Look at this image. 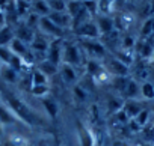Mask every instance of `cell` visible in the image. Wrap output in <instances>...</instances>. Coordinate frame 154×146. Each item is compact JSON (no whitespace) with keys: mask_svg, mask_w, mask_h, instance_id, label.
Masks as SVG:
<instances>
[{"mask_svg":"<svg viewBox=\"0 0 154 146\" xmlns=\"http://www.w3.org/2000/svg\"><path fill=\"white\" fill-rule=\"evenodd\" d=\"M98 2V12L101 15H107L112 12L113 9V3L110 2V0H97Z\"/></svg>","mask_w":154,"mask_h":146,"instance_id":"cell-30","label":"cell"},{"mask_svg":"<svg viewBox=\"0 0 154 146\" xmlns=\"http://www.w3.org/2000/svg\"><path fill=\"white\" fill-rule=\"evenodd\" d=\"M110 2H112V3H115V2H116V0H110Z\"/></svg>","mask_w":154,"mask_h":146,"instance_id":"cell-49","label":"cell"},{"mask_svg":"<svg viewBox=\"0 0 154 146\" xmlns=\"http://www.w3.org/2000/svg\"><path fill=\"white\" fill-rule=\"evenodd\" d=\"M48 45H50V42L44 38V36H35L33 38V41L30 42V47H32V51H35V53H47V50H48Z\"/></svg>","mask_w":154,"mask_h":146,"instance_id":"cell-17","label":"cell"},{"mask_svg":"<svg viewBox=\"0 0 154 146\" xmlns=\"http://www.w3.org/2000/svg\"><path fill=\"white\" fill-rule=\"evenodd\" d=\"M115 56H116L115 59H118L119 62H122V63H124V65H127V66H130V65L133 63V54H131L130 51L122 50V51H118Z\"/></svg>","mask_w":154,"mask_h":146,"instance_id":"cell-32","label":"cell"},{"mask_svg":"<svg viewBox=\"0 0 154 146\" xmlns=\"http://www.w3.org/2000/svg\"><path fill=\"white\" fill-rule=\"evenodd\" d=\"M14 6H15V12L18 17H26L29 15V9H30V3L27 0H15L14 2Z\"/></svg>","mask_w":154,"mask_h":146,"instance_id":"cell-23","label":"cell"},{"mask_svg":"<svg viewBox=\"0 0 154 146\" xmlns=\"http://www.w3.org/2000/svg\"><path fill=\"white\" fill-rule=\"evenodd\" d=\"M127 82H128V77H115L113 86H115V89H118L122 94L124 89H125V86H127Z\"/></svg>","mask_w":154,"mask_h":146,"instance_id":"cell-37","label":"cell"},{"mask_svg":"<svg viewBox=\"0 0 154 146\" xmlns=\"http://www.w3.org/2000/svg\"><path fill=\"white\" fill-rule=\"evenodd\" d=\"M122 95L127 97V98H130V100H133V98H136L137 95H140V88L137 86V83H136L133 79H128L127 86H125Z\"/></svg>","mask_w":154,"mask_h":146,"instance_id":"cell-19","label":"cell"},{"mask_svg":"<svg viewBox=\"0 0 154 146\" xmlns=\"http://www.w3.org/2000/svg\"><path fill=\"white\" fill-rule=\"evenodd\" d=\"M62 51H63V39H53L47 50V60L56 66L62 65Z\"/></svg>","mask_w":154,"mask_h":146,"instance_id":"cell-6","label":"cell"},{"mask_svg":"<svg viewBox=\"0 0 154 146\" xmlns=\"http://www.w3.org/2000/svg\"><path fill=\"white\" fill-rule=\"evenodd\" d=\"M152 145H154V143H152Z\"/></svg>","mask_w":154,"mask_h":146,"instance_id":"cell-54","label":"cell"},{"mask_svg":"<svg viewBox=\"0 0 154 146\" xmlns=\"http://www.w3.org/2000/svg\"><path fill=\"white\" fill-rule=\"evenodd\" d=\"M83 6L86 8L88 14L91 17H97L98 15V2L97 0H86V2H82Z\"/></svg>","mask_w":154,"mask_h":146,"instance_id":"cell-31","label":"cell"},{"mask_svg":"<svg viewBox=\"0 0 154 146\" xmlns=\"http://www.w3.org/2000/svg\"><path fill=\"white\" fill-rule=\"evenodd\" d=\"M18 76H20V72H17L9 65H2V68H0V77L6 83H15L18 80Z\"/></svg>","mask_w":154,"mask_h":146,"instance_id":"cell-16","label":"cell"},{"mask_svg":"<svg viewBox=\"0 0 154 146\" xmlns=\"http://www.w3.org/2000/svg\"><path fill=\"white\" fill-rule=\"evenodd\" d=\"M74 33L79 38H82V39H98L101 36L100 30H98V26H97V23L94 20H88L82 26L74 29Z\"/></svg>","mask_w":154,"mask_h":146,"instance_id":"cell-3","label":"cell"},{"mask_svg":"<svg viewBox=\"0 0 154 146\" xmlns=\"http://www.w3.org/2000/svg\"><path fill=\"white\" fill-rule=\"evenodd\" d=\"M15 38H18L20 41H23L24 44L26 42H32L33 41V38H35V33H33V30L29 27V26H21V27H18L17 30H15Z\"/></svg>","mask_w":154,"mask_h":146,"instance_id":"cell-18","label":"cell"},{"mask_svg":"<svg viewBox=\"0 0 154 146\" xmlns=\"http://www.w3.org/2000/svg\"><path fill=\"white\" fill-rule=\"evenodd\" d=\"M101 68H103V66L100 65L98 60H89V62H86V72H88L89 76H92V77L97 74Z\"/></svg>","mask_w":154,"mask_h":146,"instance_id":"cell-36","label":"cell"},{"mask_svg":"<svg viewBox=\"0 0 154 146\" xmlns=\"http://www.w3.org/2000/svg\"><path fill=\"white\" fill-rule=\"evenodd\" d=\"M27 146H33V145H27Z\"/></svg>","mask_w":154,"mask_h":146,"instance_id":"cell-50","label":"cell"},{"mask_svg":"<svg viewBox=\"0 0 154 146\" xmlns=\"http://www.w3.org/2000/svg\"><path fill=\"white\" fill-rule=\"evenodd\" d=\"M115 119L118 121V122H121V124H128V116L124 113V110H119L118 113H115Z\"/></svg>","mask_w":154,"mask_h":146,"instance_id":"cell-41","label":"cell"},{"mask_svg":"<svg viewBox=\"0 0 154 146\" xmlns=\"http://www.w3.org/2000/svg\"><path fill=\"white\" fill-rule=\"evenodd\" d=\"M18 122L20 119L11 112V109L3 101H0V127H9Z\"/></svg>","mask_w":154,"mask_h":146,"instance_id":"cell-8","label":"cell"},{"mask_svg":"<svg viewBox=\"0 0 154 146\" xmlns=\"http://www.w3.org/2000/svg\"><path fill=\"white\" fill-rule=\"evenodd\" d=\"M14 38H15V32L12 30V27L8 24L2 26V29H0V47H9Z\"/></svg>","mask_w":154,"mask_h":146,"instance_id":"cell-15","label":"cell"},{"mask_svg":"<svg viewBox=\"0 0 154 146\" xmlns=\"http://www.w3.org/2000/svg\"><path fill=\"white\" fill-rule=\"evenodd\" d=\"M134 38L133 36H124L122 38V50H125V51H130L133 47H134Z\"/></svg>","mask_w":154,"mask_h":146,"instance_id":"cell-39","label":"cell"},{"mask_svg":"<svg viewBox=\"0 0 154 146\" xmlns=\"http://www.w3.org/2000/svg\"><path fill=\"white\" fill-rule=\"evenodd\" d=\"M33 11L39 17H47L51 12L50 6H48V3L45 2V0H35V2H33Z\"/></svg>","mask_w":154,"mask_h":146,"instance_id":"cell-22","label":"cell"},{"mask_svg":"<svg viewBox=\"0 0 154 146\" xmlns=\"http://www.w3.org/2000/svg\"><path fill=\"white\" fill-rule=\"evenodd\" d=\"M56 26H59L60 29H65L68 26H71V17L66 12H50L47 15Z\"/></svg>","mask_w":154,"mask_h":146,"instance_id":"cell-12","label":"cell"},{"mask_svg":"<svg viewBox=\"0 0 154 146\" xmlns=\"http://www.w3.org/2000/svg\"><path fill=\"white\" fill-rule=\"evenodd\" d=\"M12 56L14 53L11 51L9 47H0V62H2V65H9Z\"/></svg>","mask_w":154,"mask_h":146,"instance_id":"cell-29","label":"cell"},{"mask_svg":"<svg viewBox=\"0 0 154 146\" xmlns=\"http://www.w3.org/2000/svg\"><path fill=\"white\" fill-rule=\"evenodd\" d=\"M140 33H142V36H145V38L149 36V35H152V18H148V20L145 21V24H143Z\"/></svg>","mask_w":154,"mask_h":146,"instance_id":"cell-38","label":"cell"},{"mask_svg":"<svg viewBox=\"0 0 154 146\" xmlns=\"http://www.w3.org/2000/svg\"><path fill=\"white\" fill-rule=\"evenodd\" d=\"M128 127H130V131H131V133H139V131H142V128L139 127V124H137L134 119H130V121H128Z\"/></svg>","mask_w":154,"mask_h":146,"instance_id":"cell-42","label":"cell"},{"mask_svg":"<svg viewBox=\"0 0 154 146\" xmlns=\"http://www.w3.org/2000/svg\"><path fill=\"white\" fill-rule=\"evenodd\" d=\"M77 2H86V0H77Z\"/></svg>","mask_w":154,"mask_h":146,"instance_id":"cell-48","label":"cell"},{"mask_svg":"<svg viewBox=\"0 0 154 146\" xmlns=\"http://www.w3.org/2000/svg\"><path fill=\"white\" fill-rule=\"evenodd\" d=\"M77 128V137H79L80 146H95V134L92 133L91 128H88L82 121L75 122Z\"/></svg>","mask_w":154,"mask_h":146,"instance_id":"cell-5","label":"cell"},{"mask_svg":"<svg viewBox=\"0 0 154 146\" xmlns=\"http://www.w3.org/2000/svg\"><path fill=\"white\" fill-rule=\"evenodd\" d=\"M0 97H2V101L11 109V112L24 125H27V127H44L45 125V121L36 112H33L21 98H18L15 94H12L11 91L2 89L0 91Z\"/></svg>","mask_w":154,"mask_h":146,"instance_id":"cell-1","label":"cell"},{"mask_svg":"<svg viewBox=\"0 0 154 146\" xmlns=\"http://www.w3.org/2000/svg\"><path fill=\"white\" fill-rule=\"evenodd\" d=\"M152 112H154V109H152Z\"/></svg>","mask_w":154,"mask_h":146,"instance_id":"cell-53","label":"cell"},{"mask_svg":"<svg viewBox=\"0 0 154 146\" xmlns=\"http://www.w3.org/2000/svg\"><path fill=\"white\" fill-rule=\"evenodd\" d=\"M59 71H60V76H62V79H63V82H65L66 85H72V83L77 82L75 69H74L71 65H68V63H62V65L59 66Z\"/></svg>","mask_w":154,"mask_h":146,"instance_id":"cell-11","label":"cell"},{"mask_svg":"<svg viewBox=\"0 0 154 146\" xmlns=\"http://www.w3.org/2000/svg\"><path fill=\"white\" fill-rule=\"evenodd\" d=\"M107 106H109V112H110V113H118L119 110H122L124 101H121V100H118V98H110L109 103H107Z\"/></svg>","mask_w":154,"mask_h":146,"instance_id":"cell-34","label":"cell"},{"mask_svg":"<svg viewBox=\"0 0 154 146\" xmlns=\"http://www.w3.org/2000/svg\"><path fill=\"white\" fill-rule=\"evenodd\" d=\"M139 53H140V56L142 57H149L151 59V56H152V51H154V45H151L148 41H142L140 44H139V50H137Z\"/></svg>","mask_w":154,"mask_h":146,"instance_id":"cell-26","label":"cell"},{"mask_svg":"<svg viewBox=\"0 0 154 146\" xmlns=\"http://www.w3.org/2000/svg\"><path fill=\"white\" fill-rule=\"evenodd\" d=\"M151 12L154 14V0H152V3H151Z\"/></svg>","mask_w":154,"mask_h":146,"instance_id":"cell-45","label":"cell"},{"mask_svg":"<svg viewBox=\"0 0 154 146\" xmlns=\"http://www.w3.org/2000/svg\"><path fill=\"white\" fill-rule=\"evenodd\" d=\"M45 2H48V0H45Z\"/></svg>","mask_w":154,"mask_h":146,"instance_id":"cell-51","label":"cell"},{"mask_svg":"<svg viewBox=\"0 0 154 146\" xmlns=\"http://www.w3.org/2000/svg\"><path fill=\"white\" fill-rule=\"evenodd\" d=\"M134 121L139 124V127H140V128H143L145 125H148V121H149V110L142 109V112L134 118Z\"/></svg>","mask_w":154,"mask_h":146,"instance_id":"cell-35","label":"cell"},{"mask_svg":"<svg viewBox=\"0 0 154 146\" xmlns=\"http://www.w3.org/2000/svg\"><path fill=\"white\" fill-rule=\"evenodd\" d=\"M38 69H39L41 72H44V74H45L47 77H53V76L56 74V72H57L59 66H56V65H53L51 62H48L47 59H44V60H41V62H39Z\"/></svg>","mask_w":154,"mask_h":146,"instance_id":"cell-20","label":"cell"},{"mask_svg":"<svg viewBox=\"0 0 154 146\" xmlns=\"http://www.w3.org/2000/svg\"><path fill=\"white\" fill-rule=\"evenodd\" d=\"M48 6L51 12H66V2L65 0H48Z\"/></svg>","mask_w":154,"mask_h":146,"instance_id":"cell-25","label":"cell"},{"mask_svg":"<svg viewBox=\"0 0 154 146\" xmlns=\"http://www.w3.org/2000/svg\"><path fill=\"white\" fill-rule=\"evenodd\" d=\"M137 146H154L152 143H142V145H137Z\"/></svg>","mask_w":154,"mask_h":146,"instance_id":"cell-44","label":"cell"},{"mask_svg":"<svg viewBox=\"0 0 154 146\" xmlns=\"http://www.w3.org/2000/svg\"><path fill=\"white\" fill-rule=\"evenodd\" d=\"M0 26H5V14L2 9H0Z\"/></svg>","mask_w":154,"mask_h":146,"instance_id":"cell-43","label":"cell"},{"mask_svg":"<svg viewBox=\"0 0 154 146\" xmlns=\"http://www.w3.org/2000/svg\"><path fill=\"white\" fill-rule=\"evenodd\" d=\"M112 76L115 77H127L128 76V66L119 62L118 59H112L109 62V69H107Z\"/></svg>","mask_w":154,"mask_h":146,"instance_id":"cell-10","label":"cell"},{"mask_svg":"<svg viewBox=\"0 0 154 146\" xmlns=\"http://www.w3.org/2000/svg\"><path fill=\"white\" fill-rule=\"evenodd\" d=\"M140 95L143 97V100H154V85L149 83V82H145L142 83L140 86Z\"/></svg>","mask_w":154,"mask_h":146,"instance_id":"cell-24","label":"cell"},{"mask_svg":"<svg viewBox=\"0 0 154 146\" xmlns=\"http://www.w3.org/2000/svg\"><path fill=\"white\" fill-rule=\"evenodd\" d=\"M41 103H42V106H44L47 115L50 116V119L54 121V119L57 118V115H59V104H57V101H56L54 98H51V97L47 95V97L41 98Z\"/></svg>","mask_w":154,"mask_h":146,"instance_id":"cell-9","label":"cell"},{"mask_svg":"<svg viewBox=\"0 0 154 146\" xmlns=\"http://www.w3.org/2000/svg\"><path fill=\"white\" fill-rule=\"evenodd\" d=\"M38 26H39V29L44 35L53 36V39H62L63 38V29L56 26L48 17H39Z\"/></svg>","mask_w":154,"mask_h":146,"instance_id":"cell-4","label":"cell"},{"mask_svg":"<svg viewBox=\"0 0 154 146\" xmlns=\"http://www.w3.org/2000/svg\"><path fill=\"white\" fill-rule=\"evenodd\" d=\"M151 60L154 62V51H152V56H151Z\"/></svg>","mask_w":154,"mask_h":146,"instance_id":"cell-47","label":"cell"},{"mask_svg":"<svg viewBox=\"0 0 154 146\" xmlns=\"http://www.w3.org/2000/svg\"><path fill=\"white\" fill-rule=\"evenodd\" d=\"M110 79H112V74L109 71H106L104 68H101L97 74L94 76V80L98 83V85H103V83H107V82H110Z\"/></svg>","mask_w":154,"mask_h":146,"instance_id":"cell-27","label":"cell"},{"mask_svg":"<svg viewBox=\"0 0 154 146\" xmlns=\"http://www.w3.org/2000/svg\"><path fill=\"white\" fill-rule=\"evenodd\" d=\"M95 23L98 26L100 35H109L113 30V20L107 15H97Z\"/></svg>","mask_w":154,"mask_h":146,"instance_id":"cell-13","label":"cell"},{"mask_svg":"<svg viewBox=\"0 0 154 146\" xmlns=\"http://www.w3.org/2000/svg\"><path fill=\"white\" fill-rule=\"evenodd\" d=\"M80 48L77 47L75 44H68V42H63V51H62V63H68L71 65L72 68L80 65Z\"/></svg>","mask_w":154,"mask_h":146,"instance_id":"cell-2","label":"cell"},{"mask_svg":"<svg viewBox=\"0 0 154 146\" xmlns=\"http://www.w3.org/2000/svg\"><path fill=\"white\" fill-rule=\"evenodd\" d=\"M30 80H32V86H41V85H48V77L41 72L38 68L33 69L30 72Z\"/></svg>","mask_w":154,"mask_h":146,"instance_id":"cell-21","label":"cell"},{"mask_svg":"<svg viewBox=\"0 0 154 146\" xmlns=\"http://www.w3.org/2000/svg\"><path fill=\"white\" fill-rule=\"evenodd\" d=\"M152 33H154V18H152Z\"/></svg>","mask_w":154,"mask_h":146,"instance_id":"cell-46","label":"cell"},{"mask_svg":"<svg viewBox=\"0 0 154 146\" xmlns=\"http://www.w3.org/2000/svg\"><path fill=\"white\" fill-rule=\"evenodd\" d=\"M0 68H2V65H0Z\"/></svg>","mask_w":154,"mask_h":146,"instance_id":"cell-52","label":"cell"},{"mask_svg":"<svg viewBox=\"0 0 154 146\" xmlns=\"http://www.w3.org/2000/svg\"><path fill=\"white\" fill-rule=\"evenodd\" d=\"M142 134L146 143H154V124H148L142 128Z\"/></svg>","mask_w":154,"mask_h":146,"instance_id":"cell-33","label":"cell"},{"mask_svg":"<svg viewBox=\"0 0 154 146\" xmlns=\"http://www.w3.org/2000/svg\"><path fill=\"white\" fill-rule=\"evenodd\" d=\"M80 47H83L86 50V53H89L94 57H103L104 56V45L100 44L97 39H82L80 41Z\"/></svg>","mask_w":154,"mask_h":146,"instance_id":"cell-7","label":"cell"},{"mask_svg":"<svg viewBox=\"0 0 154 146\" xmlns=\"http://www.w3.org/2000/svg\"><path fill=\"white\" fill-rule=\"evenodd\" d=\"M74 97L77 98V101H85L86 100V92L82 86H75L74 88Z\"/></svg>","mask_w":154,"mask_h":146,"instance_id":"cell-40","label":"cell"},{"mask_svg":"<svg viewBox=\"0 0 154 146\" xmlns=\"http://www.w3.org/2000/svg\"><path fill=\"white\" fill-rule=\"evenodd\" d=\"M30 92H32V95H35V97H38V98H44V97H47V95H48L50 88H48V85L32 86V88H30Z\"/></svg>","mask_w":154,"mask_h":146,"instance_id":"cell-28","label":"cell"},{"mask_svg":"<svg viewBox=\"0 0 154 146\" xmlns=\"http://www.w3.org/2000/svg\"><path fill=\"white\" fill-rule=\"evenodd\" d=\"M122 110H124V113L128 116V119H134V118L142 112V106H140L137 101H134V100H127V101H124Z\"/></svg>","mask_w":154,"mask_h":146,"instance_id":"cell-14","label":"cell"}]
</instances>
